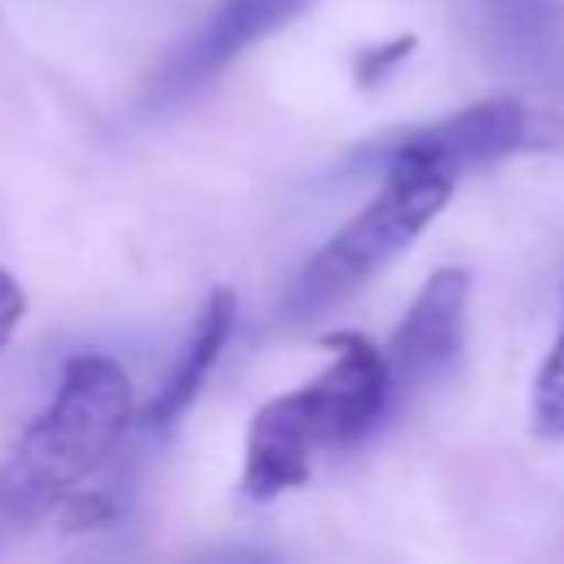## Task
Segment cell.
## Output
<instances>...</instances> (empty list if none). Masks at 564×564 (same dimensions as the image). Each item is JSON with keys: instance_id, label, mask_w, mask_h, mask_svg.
<instances>
[{"instance_id": "obj_9", "label": "cell", "mask_w": 564, "mask_h": 564, "mask_svg": "<svg viewBox=\"0 0 564 564\" xmlns=\"http://www.w3.org/2000/svg\"><path fill=\"white\" fill-rule=\"evenodd\" d=\"M529 423L542 441H564V326L542 357L529 392Z\"/></svg>"}, {"instance_id": "obj_7", "label": "cell", "mask_w": 564, "mask_h": 564, "mask_svg": "<svg viewBox=\"0 0 564 564\" xmlns=\"http://www.w3.org/2000/svg\"><path fill=\"white\" fill-rule=\"evenodd\" d=\"M229 330H234V295H229V291H212V300H207L203 313L194 317V330H189V339H185L176 366L167 370L163 388L154 392V401H150L145 414H141V423H145L150 432L172 427V423L194 405V397L203 392L212 366L220 361V348H225Z\"/></svg>"}, {"instance_id": "obj_1", "label": "cell", "mask_w": 564, "mask_h": 564, "mask_svg": "<svg viewBox=\"0 0 564 564\" xmlns=\"http://www.w3.org/2000/svg\"><path fill=\"white\" fill-rule=\"evenodd\" d=\"M388 414L383 352L361 335L335 339V361L251 414L242 449V494L269 502L291 485H304L313 463L344 454L375 432Z\"/></svg>"}, {"instance_id": "obj_4", "label": "cell", "mask_w": 564, "mask_h": 564, "mask_svg": "<svg viewBox=\"0 0 564 564\" xmlns=\"http://www.w3.org/2000/svg\"><path fill=\"white\" fill-rule=\"evenodd\" d=\"M555 145H564V115L546 106L494 97V101L463 106L445 119L419 123L392 137L388 145L366 150V159L379 163L383 172L423 167V172H445L458 181V172L467 167H485L511 154H533V150H555Z\"/></svg>"}, {"instance_id": "obj_3", "label": "cell", "mask_w": 564, "mask_h": 564, "mask_svg": "<svg viewBox=\"0 0 564 564\" xmlns=\"http://www.w3.org/2000/svg\"><path fill=\"white\" fill-rule=\"evenodd\" d=\"M449 194H454V176L445 172H423V167L383 172L379 194L335 238H326L313 251V260L295 273L282 300V317L300 326L344 304L445 212Z\"/></svg>"}, {"instance_id": "obj_5", "label": "cell", "mask_w": 564, "mask_h": 564, "mask_svg": "<svg viewBox=\"0 0 564 564\" xmlns=\"http://www.w3.org/2000/svg\"><path fill=\"white\" fill-rule=\"evenodd\" d=\"M467 300H471L467 269H441L423 282V291L397 322L388 348H379L388 375V410L410 405L458 361L467 330Z\"/></svg>"}, {"instance_id": "obj_10", "label": "cell", "mask_w": 564, "mask_h": 564, "mask_svg": "<svg viewBox=\"0 0 564 564\" xmlns=\"http://www.w3.org/2000/svg\"><path fill=\"white\" fill-rule=\"evenodd\" d=\"M410 53H414V35H397V40H388V44L366 48V53L357 57V84H379V79L392 75Z\"/></svg>"}, {"instance_id": "obj_6", "label": "cell", "mask_w": 564, "mask_h": 564, "mask_svg": "<svg viewBox=\"0 0 564 564\" xmlns=\"http://www.w3.org/2000/svg\"><path fill=\"white\" fill-rule=\"evenodd\" d=\"M313 0H220L207 22L172 48V57L154 70L145 106L150 110H172L198 88H207L229 62H238L251 44L269 40L286 22H295Z\"/></svg>"}, {"instance_id": "obj_8", "label": "cell", "mask_w": 564, "mask_h": 564, "mask_svg": "<svg viewBox=\"0 0 564 564\" xmlns=\"http://www.w3.org/2000/svg\"><path fill=\"white\" fill-rule=\"evenodd\" d=\"M476 22L485 31V44L520 70L551 66L555 53V0H471Z\"/></svg>"}, {"instance_id": "obj_11", "label": "cell", "mask_w": 564, "mask_h": 564, "mask_svg": "<svg viewBox=\"0 0 564 564\" xmlns=\"http://www.w3.org/2000/svg\"><path fill=\"white\" fill-rule=\"evenodd\" d=\"M22 317H26V295L13 282V273L0 269V348L13 339V330L22 326Z\"/></svg>"}, {"instance_id": "obj_2", "label": "cell", "mask_w": 564, "mask_h": 564, "mask_svg": "<svg viewBox=\"0 0 564 564\" xmlns=\"http://www.w3.org/2000/svg\"><path fill=\"white\" fill-rule=\"evenodd\" d=\"M132 419V383L106 352H79L62 366L53 401L31 419L0 463V520L31 524L57 511L119 445Z\"/></svg>"}]
</instances>
